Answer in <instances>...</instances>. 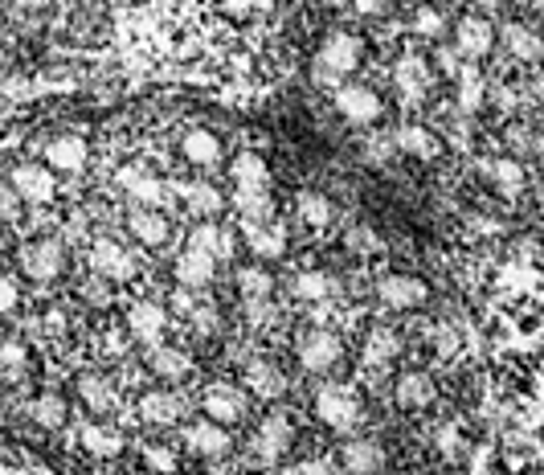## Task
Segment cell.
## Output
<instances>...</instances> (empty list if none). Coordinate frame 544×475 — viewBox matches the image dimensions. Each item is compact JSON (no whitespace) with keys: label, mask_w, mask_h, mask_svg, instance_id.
I'll return each instance as SVG.
<instances>
[{"label":"cell","mask_w":544,"mask_h":475,"mask_svg":"<svg viewBox=\"0 0 544 475\" xmlns=\"http://www.w3.org/2000/svg\"><path fill=\"white\" fill-rule=\"evenodd\" d=\"M291 439H295L291 418H287L283 410H275V414H266V418L258 422L254 439H250V451H254V459H258L262 467H275V463H283V455L291 451Z\"/></svg>","instance_id":"cell-1"},{"label":"cell","mask_w":544,"mask_h":475,"mask_svg":"<svg viewBox=\"0 0 544 475\" xmlns=\"http://www.w3.org/2000/svg\"><path fill=\"white\" fill-rule=\"evenodd\" d=\"M360 58H365V46H360V37L352 33H328L324 46H320V62H315V78L320 82H336L344 74H352L360 66Z\"/></svg>","instance_id":"cell-2"},{"label":"cell","mask_w":544,"mask_h":475,"mask_svg":"<svg viewBox=\"0 0 544 475\" xmlns=\"http://www.w3.org/2000/svg\"><path fill=\"white\" fill-rule=\"evenodd\" d=\"M246 406H250V398H246L242 385H234V381H213V385H205V394H201L205 418H213V422H221V426L242 422V418H246Z\"/></svg>","instance_id":"cell-3"},{"label":"cell","mask_w":544,"mask_h":475,"mask_svg":"<svg viewBox=\"0 0 544 475\" xmlns=\"http://www.w3.org/2000/svg\"><path fill=\"white\" fill-rule=\"evenodd\" d=\"M315 414H320L324 426L332 430H352L360 422V398L348 390V385H324L320 394H315Z\"/></svg>","instance_id":"cell-4"},{"label":"cell","mask_w":544,"mask_h":475,"mask_svg":"<svg viewBox=\"0 0 544 475\" xmlns=\"http://www.w3.org/2000/svg\"><path fill=\"white\" fill-rule=\"evenodd\" d=\"M66 267V246L58 238H37L29 246H21V271L33 279V283H50L58 279Z\"/></svg>","instance_id":"cell-5"},{"label":"cell","mask_w":544,"mask_h":475,"mask_svg":"<svg viewBox=\"0 0 544 475\" xmlns=\"http://www.w3.org/2000/svg\"><path fill=\"white\" fill-rule=\"evenodd\" d=\"M377 299L393 312H410V308H422L430 299V287L418 279V275H405V271H393V275H381L377 279Z\"/></svg>","instance_id":"cell-6"},{"label":"cell","mask_w":544,"mask_h":475,"mask_svg":"<svg viewBox=\"0 0 544 475\" xmlns=\"http://www.w3.org/2000/svg\"><path fill=\"white\" fill-rule=\"evenodd\" d=\"M336 111H340L348 123L365 127V123H377V119H381L385 103H381V95L373 91V86H365V82H344L340 91H336Z\"/></svg>","instance_id":"cell-7"},{"label":"cell","mask_w":544,"mask_h":475,"mask_svg":"<svg viewBox=\"0 0 544 475\" xmlns=\"http://www.w3.org/2000/svg\"><path fill=\"white\" fill-rule=\"evenodd\" d=\"M340 357H344V344H340V336L328 332V328H311V332L299 340V365H303L307 373H328Z\"/></svg>","instance_id":"cell-8"},{"label":"cell","mask_w":544,"mask_h":475,"mask_svg":"<svg viewBox=\"0 0 544 475\" xmlns=\"http://www.w3.org/2000/svg\"><path fill=\"white\" fill-rule=\"evenodd\" d=\"M9 185L29 205H45V201H54V193H58V181H54V168L50 164H17Z\"/></svg>","instance_id":"cell-9"},{"label":"cell","mask_w":544,"mask_h":475,"mask_svg":"<svg viewBox=\"0 0 544 475\" xmlns=\"http://www.w3.org/2000/svg\"><path fill=\"white\" fill-rule=\"evenodd\" d=\"M430 82H434V70H430L426 58H418V54L397 58V66H393V86H397V95H401L405 103H418V99L430 91Z\"/></svg>","instance_id":"cell-10"},{"label":"cell","mask_w":544,"mask_h":475,"mask_svg":"<svg viewBox=\"0 0 544 475\" xmlns=\"http://www.w3.org/2000/svg\"><path fill=\"white\" fill-rule=\"evenodd\" d=\"M90 271L119 283V279H131L135 275V258L115 242V238H99L95 246H90Z\"/></svg>","instance_id":"cell-11"},{"label":"cell","mask_w":544,"mask_h":475,"mask_svg":"<svg viewBox=\"0 0 544 475\" xmlns=\"http://www.w3.org/2000/svg\"><path fill=\"white\" fill-rule=\"evenodd\" d=\"M127 328L135 340L144 344H160L164 328H168V312L156 304V299H135V304L127 308Z\"/></svg>","instance_id":"cell-12"},{"label":"cell","mask_w":544,"mask_h":475,"mask_svg":"<svg viewBox=\"0 0 544 475\" xmlns=\"http://www.w3.org/2000/svg\"><path fill=\"white\" fill-rule=\"evenodd\" d=\"M491 46H495V25L487 21V17H463L459 25H455V50L463 54V58H487L491 54Z\"/></svg>","instance_id":"cell-13"},{"label":"cell","mask_w":544,"mask_h":475,"mask_svg":"<svg viewBox=\"0 0 544 475\" xmlns=\"http://www.w3.org/2000/svg\"><path fill=\"white\" fill-rule=\"evenodd\" d=\"M172 271H176V283H180V287H193V291H201V287H209V283H213V275H217V258H209L205 250L185 246V250L176 254Z\"/></svg>","instance_id":"cell-14"},{"label":"cell","mask_w":544,"mask_h":475,"mask_svg":"<svg viewBox=\"0 0 544 475\" xmlns=\"http://www.w3.org/2000/svg\"><path fill=\"white\" fill-rule=\"evenodd\" d=\"M340 463L348 475H377L385 467V447L377 439H348L340 451Z\"/></svg>","instance_id":"cell-15"},{"label":"cell","mask_w":544,"mask_h":475,"mask_svg":"<svg viewBox=\"0 0 544 475\" xmlns=\"http://www.w3.org/2000/svg\"><path fill=\"white\" fill-rule=\"evenodd\" d=\"M185 447H189L193 455L217 459V455L230 451V435H225V426H221V422L205 418V422H193V426L185 430Z\"/></svg>","instance_id":"cell-16"},{"label":"cell","mask_w":544,"mask_h":475,"mask_svg":"<svg viewBox=\"0 0 544 475\" xmlns=\"http://www.w3.org/2000/svg\"><path fill=\"white\" fill-rule=\"evenodd\" d=\"M119 185L135 197V205H148V209H160V205H164V197H168L164 181H160V177H152V172H144V168H135V164L119 172Z\"/></svg>","instance_id":"cell-17"},{"label":"cell","mask_w":544,"mask_h":475,"mask_svg":"<svg viewBox=\"0 0 544 475\" xmlns=\"http://www.w3.org/2000/svg\"><path fill=\"white\" fill-rule=\"evenodd\" d=\"M90 160V148L82 136H58L45 144V164H50L54 172H82Z\"/></svg>","instance_id":"cell-18"},{"label":"cell","mask_w":544,"mask_h":475,"mask_svg":"<svg viewBox=\"0 0 544 475\" xmlns=\"http://www.w3.org/2000/svg\"><path fill=\"white\" fill-rule=\"evenodd\" d=\"M127 230H131V238H140L144 246H164L168 234H172V226H168L164 213H160V209H148V205H140V209L127 213Z\"/></svg>","instance_id":"cell-19"},{"label":"cell","mask_w":544,"mask_h":475,"mask_svg":"<svg viewBox=\"0 0 544 475\" xmlns=\"http://www.w3.org/2000/svg\"><path fill=\"white\" fill-rule=\"evenodd\" d=\"M246 385H250V394H258L262 402H275L287 394V377L279 365H270V361H250L246 365Z\"/></svg>","instance_id":"cell-20"},{"label":"cell","mask_w":544,"mask_h":475,"mask_svg":"<svg viewBox=\"0 0 544 475\" xmlns=\"http://www.w3.org/2000/svg\"><path fill=\"white\" fill-rule=\"evenodd\" d=\"M148 369H152L160 381H180V377L193 373V357H189L185 349H172V344H152Z\"/></svg>","instance_id":"cell-21"},{"label":"cell","mask_w":544,"mask_h":475,"mask_svg":"<svg viewBox=\"0 0 544 475\" xmlns=\"http://www.w3.org/2000/svg\"><path fill=\"white\" fill-rule=\"evenodd\" d=\"M434 381L426 377V373H401L397 377V385H393V398H397V406H405V410H426L430 402H434Z\"/></svg>","instance_id":"cell-22"},{"label":"cell","mask_w":544,"mask_h":475,"mask_svg":"<svg viewBox=\"0 0 544 475\" xmlns=\"http://www.w3.org/2000/svg\"><path fill=\"white\" fill-rule=\"evenodd\" d=\"M500 41H504V50H508L516 62H536V58H544V41H540V33H532V29L520 25V21L504 25V29H500Z\"/></svg>","instance_id":"cell-23"},{"label":"cell","mask_w":544,"mask_h":475,"mask_svg":"<svg viewBox=\"0 0 544 475\" xmlns=\"http://www.w3.org/2000/svg\"><path fill=\"white\" fill-rule=\"evenodd\" d=\"M180 410H185V402H180L172 390H148L140 398V418L148 426H172L180 418Z\"/></svg>","instance_id":"cell-24"},{"label":"cell","mask_w":544,"mask_h":475,"mask_svg":"<svg viewBox=\"0 0 544 475\" xmlns=\"http://www.w3.org/2000/svg\"><path fill=\"white\" fill-rule=\"evenodd\" d=\"M246 246H250L258 258H283V254H287V230L275 226V222L246 226Z\"/></svg>","instance_id":"cell-25"},{"label":"cell","mask_w":544,"mask_h":475,"mask_svg":"<svg viewBox=\"0 0 544 475\" xmlns=\"http://www.w3.org/2000/svg\"><path fill=\"white\" fill-rule=\"evenodd\" d=\"M393 148H397V152H405V156H418V160H434L442 144H438V136L430 132V127L410 123V127H401V132L393 136Z\"/></svg>","instance_id":"cell-26"},{"label":"cell","mask_w":544,"mask_h":475,"mask_svg":"<svg viewBox=\"0 0 544 475\" xmlns=\"http://www.w3.org/2000/svg\"><path fill=\"white\" fill-rule=\"evenodd\" d=\"M82 447L95 455V459H115L123 451V435L115 426H103V422H86L82 426Z\"/></svg>","instance_id":"cell-27"},{"label":"cell","mask_w":544,"mask_h":475,"mask_svg":"<svg viewBox=\"0 0 544 475\" xmlns=\"http://www.w3.org/2000/svg\"><path fill=\"white\" fill-rule=\"evenodd\" d=\"M189 246L193 250H205L209 258H230L234 254V238H230V230H221V226H213V222H201V226H193V234H189Z\"/></svg>","instance_id":"cell-28"},{"label":"cell","mask_w":544,"mask_h":475,"mask_svg":"<svg viewBox=\"0 0 544 475\" xmlns=\"http://www.w3.org/2000/svg\"><path fill=\"white\" fill-rule=\"evenodd\" d=\"M291 291H295V299H303V304H324V299H332V291H336V279L328 271H299Z\"/></svg>","instance_id":"cell-29"},{"label":"cell","mask_w":544,"mask_h":475,"mask_svg":"<svg viewBox=\"0 0 544 475\" xmlns=\"http://www.w3.org/2000/svg\"><path fill=\"white\" fill-rule=\"evenodd\" d=\"M230 172H234L238 189H270V168H266V160H262L258 152H242V156H234Z\"/></svg>","instance_id":"cell-30"},{"label":"cell","mask_w":544,"mask_h":475,"mask_svg":"<svg viewBox=\"0 0 544 475\" xmlns=\"http://www.w3.org/2000/svg\"><path fill=\"white\" fill-rule=\"evenodd\" d=\"M180 152H185V160H193V164H217L221 140L213 132H205V127H193V132H185V140H180Z\"/></svg>","instance_id":"cell-31"},{"label":"cell","mask_w":544,"mask_h":475,"mask_svg":"<svg viewBox=\"0 0 544 475\" xmlns=\"http://www.w3.org/2000/svg\"><path fill=\"white\" fill-rule=\"evenodd\" d=\"M234 209L242 213L246 226L270 222V213H275V205H270V189H238L234 193Z\"/></svg>","instance_id":"cell-32"},{"label":"cell","mask_w":544,"mask_h":475,"mask_svg":"<svg viewBox=\"0 0 544 475\" xmlns=\"http://www.w3.org/2000/svg\"><path fill=\"white\" fill-rule=\"evenodd\" d=\"M78 394H82V402L95 410V414H107L111 406H115V390H111V381L107 377H99V373H86L82 381H78Z\"/></svg>","instance_id":"cell-33"},{"label":"cell","mask_w":544,"mask_h":475,"mask_svg":"<svg viewBox=\"0 0 544 475\" xmlns=\"http://www.w3.org/2000/svg\"><path fill=\"white\" fill-rule=\"evenodd\" d=\"M487 177H491V185L500 189L504 197H516L520 189H524V168H520V160H491L487 164Z\"/></svg>","instance_id":"cell-34"},{"label":"cell","mask_w":544,"mask_h":475,"mask_svg":"<svg viewBox=\"0 0 544 475\" xmlns=\"http://www.w3.org/2000/svg\"><path fill=\"white\" fill-rule=\"evenodd\" d=\"M29 373V349L21 340L0 344V381H21Z\"/></svg>","instance_id":"cell-35"},{"label":"cell","mask_w":544,"mask_h":475,"mask_svg":"<svg viewBox=\"0 0 544 475\" xmlns=\"http://www.w3.org/2000/svg\"><path fill=\"white\" fill-rule=\"evenodd\" d=\"M29 418H33L37 426H45V430H58V426L66 422V402H62L58 394H41V398L29 402Z\"/></svg>","instance_id":"cell-36"},{"label":"cell","mask_w":544,"mask_h":475,"mask_svg":"<svg viewBox=\"0 0 544 475\" xmlns=\"http://www.w3.org/2000/svg\"><path fill=\"white\" fill-rule=\"evenodd\" d=\"M185 205L197 213V218H213V213H221V209H225V197H221L213 185L197 181V185H189V189H185Z\"/></svg>","instance_id":"cell-37"},{"label":"cell","mask_w":544,"mask_h":475,"mask_svg":"<svg viewBox=\"0 0 544 475\" xmlns=\"http://www.w3.org/2000/svg\"><path fill=\"white\" fill-rule=\"evenodd\" d=\"M299 218L311 226V230H324L332 222V201L324 193H299Z\"/></svg>","instance_id":"cell-38"},{"label":"cell","mask_w":544,"mask_h":475,"mask_svg":"<svg viewBox=\"0 0 544 475\" xmlns=\"http://www.w3.org/2000/svg\"><path fill=\"white\" fill-rule=\"evenodd\" d=\"M397 353H401V340H397V332H389V328H377V332L369 336V344H365V361H369V365H389Z\"/></svg>","instance_id":"cell-39"},{"label":"cell","mask_w":544,"mask_h":475,"mask_svg":"<svg viewBox=\"0 0 544 475\" xmlns=\"http://www.w3.org/2000/svg\"><path fill=\"white\" fill-rule=\"evenodd\" d=\"M238 291H242V299H270V291H275V275L262 271V267H242L238 271Z\"/></svg>","instance_id":"cell-40"},{"label":"cell","mask_w":544,"mask_h":475,"mask_svg":"<svg viewBox=\"0 0 544 475\" xmlns=\"http://www.w3.org/2000/svg\"><path fill=\"white\" fill-rule=\"evenodd\" d=\"M483 95H487L483 74L467 66V70L459 74V107H463V111H479V107H483Z\"/></svg>","instance_id":"cell-41"},{"label":"cell","mask_w":544,"mask_h":475,"mask_svg":"<svg viewBox=\"0 0 544 475\" xmlns=\"http://www.w3.org/2000/svg\"><path fill=\"white\" fill-rule=\"evenodd\" d=\"M414 33L426 37V41H438V37L446 33V17H442L438 9H418V13H414Z\"/></svg>","instance_id":"cell-42"},{"label":"cell","mask_w":544,"mask_h":475,"mask_svg":"<svg viewBox=\"0 0 544 475\" xmlns=\"http://www.w3.org/2000/svg\"><path fill=\"white\" fill-rule=\"evenodd\" d=\"M348 246H352L356 254H377V250H385V242L377 238L373 226H352V230H348Z\"/></svg>","instance_id":"cell-43"},{"label":"cell","mask_w":544,"mask_h":475,"mask_svg":"<svg viewBox=\"0 0 544 475\" xmlns=\"http://www.w3.org/2000/svg\"><path fill=\"white\" fill-rule=\"evenodd\" d=\"M144 467L148 471H160V475H168V471H176V455H172V447H144Z\"/></svg>","instance_id":"cell-44"},{"label":"cell","mask_w":544,"mask_h":475,"mask_svg":"<svg viewBox=\"0 0 544 475\" xmlns=\"http://www.w3.org/2000/svg\"><path fill=\"white\" fill-rule=\"evenodd\" d=\"M434 443H438V451H442V455H450V459H455V455H459V447H463V439H459V426H455V422L438 426Z\"/></svg>","instance_id":"cell-45"},{"label":"cell","mask_w":544,"mask_h":475,"mask_svg":"<svg viewBox=\"0 0 544 475\" xmlns=\"http://www.w3.org/2000/svg\"><path fill=\"white\" fill-rule=\"evenodd\" d=\"M21 197H17V189L9 185V181H0V222H13L17 213H21Z\"/></svg>","instance_id":"cell-46"},{"label":"cell","mask_w":544,"mask_h":475,"mask_svg":"<svg viewBox=\"0 0 544 475\" xmlns=\"http://www.w3.org/2000/svg\"><path fill=\"white\" fill-rule=\"evenodd\" d=\"M17 299H21V291H17V279L0 275V316H9V312L17 308Z\"/></svg>","instance_id":"cell-47"},{"label":"cell","mask_w":544,"mask_h":475,"mask_svg":"<svg viewBox=\"0 0 544 475\" xmlns=\"http://www.w3.org/2000/svg\"><path fill=\"white\" fill-rule=\"evenodd\" d=\"M107 283H111V279H103V275H90V279L82 283V295L90 299V304H107V295H111V291H107Z\"/></svg>","instance_id":"cell-48"},{"label":"cell","mask_w":544,"mask_h":475,"mask_svg":"<svg viewBox=\"0 0 544 475\" xmlns=\"http://www.w3.org/2000/svg\"><path fill=\"white\" fill-rule=\"evenodd\" d=\"M352 5V13H360V17H381V13H389V0H348Z\"/></svg>","instance_id":"cell-49"},{"label":"cell","mask_w":544,"mask_h":475,"mask_svg":"<svg viewBox=\"0 0 544 475\" xmlns=\"http://www.w3.org/2000/svg\"><path fill=\"white\" fill-rule=\"evenodd\" d=\"M283 475H332V463H324V459H307V463H295V467L283 471Z\"/></svg>","instance_id":"cell-50"},{"label":"cell","mask_w":544,"mask_h":475,"mask_svg":"<svg viewBox=\"0 0 544 475\" xmlns=\"http://www.w3.org/2000/svg\"><path fill=\"white\" fill-rule=\"evenodd\" d=\"M193 324H197V328H201V332H213V324H217V316H213V312H209V308H201V312H197V316H193Z\"/></svg>","instance_id":"cell-51"},{"label":"cell","mask_w":544,"mask_h":475,"mask_svg":"<svg viewBox=\"0 0 544 475\" xmlns=\"http://www.w3.org/2000/svg\"><path fill=\"white\" fill-rule=\"evenodd\" d=\"M471 5H479V9H500V0H471Z\"/></svg>","instance_id":"cell-52"},{"label":"cell","mask_w":544,"mask_h":475,"mask_svg":"<svg viewBox=\"0 0 544 475\" xmlns=\"http://www.w3.org/2000/svg\"><path fill=\"white\" fill-rule=\"evenodd\" d=\"M135 475H160V471H135Z\"/></svg>","instance_id":"cell-53"},{"label":"cell","mask_w":544,"mask_h":475,"mask_svg":"<svg viewBox=\"0 0 544 475\" xmlns=\"http://www.w3.org/2000/svg\"><path fill=\"white\" fill-rule=\"evenodd\" d=\"M540 160H544V140H540Z\"/></svg>","instance_id":"cell-54"},{"label":"cell","mask_w":544,"mask_h":475,"mask_svg":"<svg viewBox=\"0 0 544 475\" xmlns=\"http://www.w3.org/2000/svg\"><path fill=\"white\" fill-rule=\"evenodd\" d=\"M536 5H540V9H544V0H536Z\"/></svg>","instance_id":"cell-55"},{"label":"cell","mask_w":544,"mask_h":475,"mask_svg":"<svg viewBox=\"0 0 544 475\" xmlns=\"http://www.w3.org/2000/svg\"><path fill=\"white\" fill-rule=\"evenodd\" d=\"M0 246H5V238H0Z\"/></svg>","instance_id":"cell-56"}]
</instances>
